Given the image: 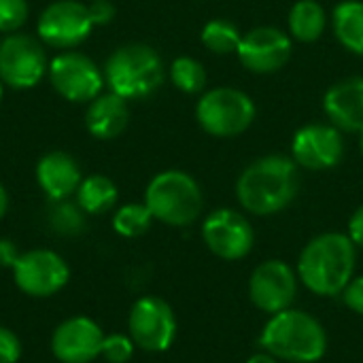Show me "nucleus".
<instances>
[{
    "label": "nucleus",
    "instance_id": "nucleus-1",
    "mask_svg": "<svg viewBox=\"0 0 363 363\" xmlns=\"http://www.w3.org/2000/svg\"><path fill=\"white\" fill-rule=\"evenodd\" d=\"M298 189V164L285 155H266L238 177L236 198L245 211L266 217L285 211L296 200Z\"/></svg>",
    "mask_w": 363,
    "mask_h": 363
},
{
    "label": "nucleus",
    "instance_id": "nucleus-2",
    "mask_svg": "<svg viewBox=\"0 0 363 363\" xmlns=\"http://www.w3.org/2000/svg\"><path fill=\"white\" fill-rule=\"evenodd\" d=\"M355 245L349 234L328 232L313 238L300 253L298 279L317 296H342L355 272Z\"/></svg>",
    "mask_w": 363,
    "mask_h": 363
},
{
    "label": "nucleus",
    "instance_id": "nucleus-3",
    "mask_svg": "<svg viewBox=\"0 0 363 363\" xmlns=\"http://www.w3.org/2000/svg\"><path fill=\"white\" fill-rule=\"evenodd\" d=\"M259 345L279 362L315 363L328 351V334L313 315L287 308L270 317Z\"/></svg>",
    "mask_w": 363,
    "mask_h": 363
},
{
    "label": "nucleus",
    "instance_id": "nucleus-4",
    "mask_svg": "<svg viewBox=\"0 0 363 363\" xmlns=\"http://www.w3.org/2000/svg\"><path fill=\"white\" fill-rule=\"evenodd\" d=\"M104 81L113 94L132 100L151 96L164 81V66L157 51L143 43H130L111 53L104 66Z\"/></svg>",
    "mask_w": 363,
    "mask_h": 363
},
{
    "label": "nucleus",
    "instance_id": "nucleus-5",
    "mask_svg": "<svg viewBox=\"0 0 363 363\" xmlns=\"http://www.w3.org/2000/svg\"><path fill=\"white\" fill-rule=\"evenodd\" d=\"M145 204L153 219L172 228H185L200 217L204 200L194 177L183 170H166L147 185Z\"/></svg>",
    "mask_w": 363,
    "mask_h": 363
},
{
    "label": "nucleus",
    "instance_id": "nucleus-6",
    "mask_svg": "<svg viewBox=\"0 0 363 363\" xmlns=\"http://www.w3.org/2000/svg\"><path fill=\"white\" fill-rule=\"evenodd\" d=\"M198 123L204 132L219 138L242 134L255 119L253 100L234 87H217L202 96L196 106Z\"/></svg>",
    "mask_w": 363,
    "mask_h": 363
},
{
    "label": "nucleus",
    "instance_id": "nucleus-7",
    "mask_svg": "<svg viewBox=\"0 0 363 363\" xmlns=\"http://www.w3.org/2000/svg\"><path fill=\"white\" fill-rule=\"evenodd\" d=\"M128 332L136 349L147 353H164L177 338V317L172 306L157 298H138L128 315Z\"/></svg>",
    "mask_w": 363,
    "mask_h": 363
},
{
    "label": "nucleus",
    "instance_id": "nucleus-8",
    "mask_svg": "<svg viewBox=\"0 0 363 363\" xmlns=\"http://www.w3.org/2000/svg\"><path fill=\"white\" fill-rule=\"evenodd\" d=\"M17 289L30 298H51L70 281L66 259L51 249H32L19 253L11 268Z\"/></svg>",
    "mask_w": 363,
    "mask_h": 363
},
{
    "label": "nucleus",
    "instance_id": "nucleus-9",
    "mask_svg": "<svg viewBox=\"0 0 363 363\" xmlns=\"http://www.w3.org/2000/svg\"><path fill=\"white\" fill-rule=\"evenodd\" d=\"M49 70L43 45L28 34H9L0 40V81L13 89H30Z\"/></svg>",
    "mask_w": 363,
    "mask_h": 363
},
{
    "label": "nucleus",
    "instance_id": "nucleus-10",
    "mask_svg": "<svg viewBox=\"0 0 363 363\" xmlns=\"http://www.w3.org/2000/svg\"><path fill=\"white\" fill-rule=\"evenodd\" d=\"M49 81L53 89L70 102H91L104 87V74L83 53L66 51L51 60Z\"/></svg>",
    "mask_w": 363,
    "mask_h": 363
},
{
    "label": "nucleus",
    "instance_id": "nucleus-11",
    "mask_svg": "<svg viewBox=\"0 0 363 363\" xmlns=\"http://www.w3.org/2000/svg\"><path fill=\"white\" fill-rule=\"evenodd\" d=\"M202 238L213 255L228 262L247 257L255 242V234L247 217L232 208L213 211L202 223Z\"/></svg>",
    "mask_w": 363,
    "mask_h": 363
},
{
    "label": "nucleus",
    "instance_id": "nucleus-12",
    "mask_svg": "<svg viewBox=\"0 0 363 363\" xmlns=\"http://www.w3.org/2000/svg\"><path fill=\"white\" fill-rule=\"evenodd\" d=\"M298 272L283 259L259 264L249 279V298L262 313L277 315L291 308L298 296Z\"/></svg>",
    "mask_w": 363,
    "mask_h": 363
},
{
    "label": "nucleus",
    "instance_id": "nucleus-13",
    "mask_svg": "<svg viewBox=\"0 0 363 363\" xmlns=\"http://www.w3.org/2000/svg\"><path fill=\"white\" fill-rule=\"evenodd\" d=\"M94 28L89 9L77 0H57L49 4L36 23L43 43L55 49H70L83 43Z\"/></svg>",
    "mask_w": 363,
    "mask_h": 363
},
{
    "label": "nucleus",
    "instance_id": "nucleus-14",
    "mask_svg": "<svg viewBox=\"0 0 363 363\" xmlns=\"http://www.w3.org/2000/svg\"><path fill=\"white\" fill-rule=\"evenodd\" d=\"M104 332L85 315L64 319L51 334V353L60 363H91L100 357Z\"/></svg>",
    "mask_w": 363,
    "mask_h": 363
},
{
    "label": "nucleus",
    "instance_id": "nucleus-15",
    "mask_svg": "<svg viewBox=\"0 0 363 363\" xmlns=\"http://www.w3.org/2000/svg\"><path fill=\"white\" fill-rule=\"evenodd\" d=\"M236 53L251 72L270 74L281 70L291 57V38L279 28H255L242 36Z\"/></svg>",
    "mask_w": 363,
    "mask_h": 363
},
{
    "label": "nucleus",
    "instance_id": "nucleus-16",
    "mask_svg": "<svg viewBox=\"0 0 363 363\" xmlns=\"http://www.w3.org/2000/svg\"><path fill=\"white\" fill-rule=\"evenodd\" d=\"M345 153V140L334 125H304L296 132L291 143L294 162L308 170H330Z\"/></svg>",
    "mask_w": 363,
    "mask_h": 363
},
{
    "label": "nucleus",
    "instance_id": "nucleus-17",
    "mask_svg": "<svg viewBox=\"0 0 363 363\" xmlns=\"http://www.w3.org/2000/svg\"><path fill=\"white\" fill-rule=\"evenodd\" d=\"M36 181L43 194L51 202L66 200L68 196L77 194L81 185V168L77 160L64 151L45 153L36 164Z\"/></svg>",
    "mask_w": 363,
    "mask_h": 363
},
{
    "label": "nucleus",
    "instance_id": "nucleus-18",
    "mask_svg": "<svg viewBox=\"0 0 363 363\" xmlns=\"http://www.w3.org/2000/svg\"><path fill=\"white\" fill-rule=\"evenodd\" d=\"M328 117L347 132L363 130V77L336 83L323 98Z\"/></svg>",
    "mask_w": 363,
    "mask_h": 363
},
{
    "label": "nucleus",
    "instance_id": "nucleus-19",
    "mask_svg": "<svg viewBox=\"0 0 363 363\" xmlns=\"http://www.w3.org/2000/svg\"><path fill=\"white\" fill-rule=\"evenodd\" d=\"M128 119H130V108H128L125 98L111 91V94L96 96L89 102L85 125L91 136L100 140H111V138H117L125 130Z\"/></svg>",
    "mask_w": 363,
    "mask_h": 363
},
{
    "label": "nucleus",
    "instance_id": "nucleus-20",
    "mask_svg": "<svg viewBox=\"0 0 363 363\" xmlns=\"http://www.w3.org/2000/svg\"><path fill=\"white\" fill-rule=\"evenodd\" d=\"M117 185L104 174H91L81 181L77 189V204L85 215H102L117 202Z\"/></svg>",
    "mask_w": 363,
    "mask_h": 363
},
{
    "label": "nucleus",
    "instance_id": "nucleus-21",
    "mask_svg": "<svg viewBox=\"0 0 363 363\" xmlns=\"http://www.w3.org/2000/svg\"><path fill=\"white\" fill-rule=\"evenodd\" d=\"M334 32L353 53L363 55V2L345 0L334 9Z\"/></svg>",
    "mask_w": 363,
    "mask_h": 363
},
{
    "label": "nucleus",
    "instance_id": "nucleus-22",
    "mask_svg": "<svg viewBox=\"0 0 363 363\" xmlns=\"http://www.w3.org/2000/svg\"><path fill=\"white\" fill-rule=\"evenodd\" d=\"M325 23L328 15L317 0H300L289 13V32L302 43L317 40L323 34Z\"/></svg>",
    "mask_w": 363,
    "mask_h": 363
},
{
    "label": "nucleus",
    "instance_id": "nucleus-23",
    "mask_svg": "<svg viewBox=\"0 0 363 363\" xmlns=\"http://www.w3.org/2000/svg\"><path fill=\"white\" fill-rule=\"evenodd\" d=\"M240 40H242V34L238 32V28L225 19H213L202 30L204 47L211 49L213 53H219V55L236 53L240 47Z\"/></svg>",
    "mask_w": 363,
    "mask_h": 363
},
{
    "label": "nucleus",
    "instance_id": "nucleus-24",
    "mask_svg": "<svg viewBox=\"0 0 363 363\" xmlns=\"http://www.w3.org/2000/svg\"><path fill=\"white\" fill-rule=\"evenodd\" d=\"M153 223V215L147 204H125L117 208L113 215V230L123 238H138L143 236Z\"/></svg>",
    "mask_w": 363,
    "mask_h": 363
},
{
    "label": "nucleus",
    "instance_id": "nucleus-25",
    "mask_svg": "<svg viewBox=\"0 0 363 363\" xmlns=\"http://www.w3.org/2000/svg\"><path fill=\"white\" fill-rule=\"evenodd\" d=\"M172 83L185 94H198L206 85V70L194 57H177L170 66Z\"/></svg>",
    "mask_w": 363,
    "mask_h": 363
},
{
    "label": "nucleus",
    "instance_id": "nucleus-26",
    "mask_svg": "<svg viewBox=\"0 0 363 363\" xmlns=\"http://www.w3.org/2000/svg\"><path fill=\"white\" fill-rule=\"evenodd\" d=\"M49 223L62 236H77L85 230V213L79 204L60 200L53 202V208L49 213Z\"/></svg>",
    "mask_w": 363,
    "mask_h": 363
},
{
    "label": "nucleus",
    "instance_id": "nucleus-27",
    "mask_svg": "<svg viewBox=\"0 0 363 363\" xmlns=\"http://www.w3.org/2000/svg\"><path fill=\"white\" fill-rule=\"evenodd\" d=\"M134 349L136 345L130 334H108L102 340L100 357H104V362L108 363H128L134 357Z\"/></svg>",
    "mask_w": 363,
    "mask_h": 363
},
{
    "label": "nucleus",
    "instance_id": "nucleus-28",
    "mask_svg": "<svg viewBox=\"0 0 363 363\" xmlns=\"http://www.w3.org/2000/svg\"><path fill=\"white\" fill-rule=\"evenodd\" d=\"M28 19L26 0H0V32L11 34L19 30Z\"/></svg>",
    "mask_w": 363,
    "mask_h": 363
},
{
    "label": "nucleus",
    "instance_id": "nucleus-29",
    "mask_svg": "<svg viewBox=\"0 0 363 363\" xmlns=\"http://www.w3.org/2000/svg\"><path fill=\"white\" fill-rule=\"evenodd\" d=\"M21 357V340L19 336L0 325V363H17Z\"/></svg>",
    "mask_w": 363,
    "mask_h": 363
},
{
    "label": "nucleus",
    "instance_id": "nucleus-30",
    "mask_svg": "<svg viewBox=\"0 0 363 363\" xmlns=\"http://www.w3.org/2000/svg\"><path fill=\"white\" fill-rule=\"evenodd\" d=\"M342 302L347 304L349 311L363 317V277L351 279V283L342 291Z\"/></svg>",
    "mask_w": 363,
    "mask_h": 363
},
{
    "label": "nucleus",
    "instance_id": "nucleus-31",
    "mask_svg": "<svg viewBox=\"0 0 363 363\" xmlns=\"http://www.w3.org/2000/svg\"><path fill=\"white\" fill-rule=\"evenodd\" d=\"M87 9H89V17H91L94 26H104L115 15V6L108 0H91V4H87Z\"/></svg>",
    "mask_w": 363,
    "mask_h": 363
},
{
    "label": "nucleus",
    "instance_id": "nucleus-32",
    "mask_svg": "<svg viewBox=\"0 0 363 363\" xmlns=\"http://www.w3.org/2000/svg\"><path fill=\"white\" fill-rule=\"evenodd\" d=\"M17 257H19V251L15 242L9 238H0V268H13Z\"/></svg>",
    "mask_w": 363,
    "mask_h": 363
},
{
    "label": "nucleus",
    "instance_id": "nucleus-33",
    "mask_svg": "<svg viewBox=\"0 0 363 363\" xmlns=\"http://www.w3.org/2000/svg\"><path fill=\"white\" fill-rule=\"evenodd\" d=\"M349 238L353 240L355 247L363 249V204L353 213V217L349 221Z\"/></svg>",
    "mask_w": 363,
    "mask_h": 363
},
{
    "label": "nucleus",
    "instance_id": "nucleus-34",
    "mask_svg": "<svg viewBox=\"0 0 363 363\" xmlns=\"http://www.w3.org/2000/svg\"><path fill=\"white\" fill-rule=\"evenodd\" d=\"M247 363H281L274 355H270V353H255V355H251L249 359H247Z\"/></svg>",
    "mask_w": 363,
    "mask_h": 363
},
{
    "label": "nucleus",
    "instance_id": "nucleus-35",
    "mask_svg": "<svg viewBox=\"0 0 363 363\" xmlns=\"http://www.w3.org/2000/svg\"><path fill=\"white\" fill-rule=\"evenodd\" d=\"M6 208H9V194H6V189H4V185L0 183V219L4 217V213H6Z\"/></svg>",
    "mask_w": 363,
    "mask_h": 363
},
{
    "label": "nucleus",
    "instance_id": "nucleus-36",
    "mask_svg": "<svg viewBox=\"0 0 363 363\" xmlns=\"http://www.w3.org/2000/svg\"><path fill=\"white\" fill-rule=\"evenodd\" d=\"M359 147H362V153H363V130H362V138H359Z\"/></svg>",
    "mask_w": 363,
    "mask_h": 363
},
{
    "label": "nucleus",
    "instance_id": "nucleus-37",
    "mask_svg": "<svg viewBox=\"0 0 363 363\" xmlns=\"http://www.w3.org/2000/svg\"><path fill=\"white\" fill-rule=\"evenodd\" d=\"M0 98H2V81H0Z\"/></svg>",
    "mask_w": 363,
    "mask_h": 363
}]
</instances>
